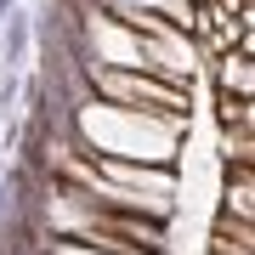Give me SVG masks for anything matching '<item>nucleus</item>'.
Listing matches in <instances>:
<instances>
[{
	"label": "nucleus",
	"instance_id": "1",
	"mask_svg": "<svg viewBox=\"0 0 255 255\" xmlns=\"http://www.w3.org/2000/svg\"><path fill=\"white\" fill-rule=\"evenodd\" d=\"M0 28H6V40H0V63H6V68H23L28 63V46H34V17H28V11H6Z\"/></svg>",
	"mask_w": 255,
	"mask_h": 255
},
{
	"label": "nucleus",
	"instance_id": "2",
	"mask_svg": "<svg viewBox=\"0 0 255 255\" xmlns=\"http://www.w3.org/2000/svg\"><path fill=\"white\" fill-rule=\"evenodd\" d=\"M11 102H17V80H11V68H6V74H0V114H6Z\"/></svg>",
	"mask_w": 255,
	"mask_h": 255
},
{
	"label": "nucleus",
	"instance_id": "3",
	"mask_svg": "<svg viewBox=\"0 0 255 255\" xmlns=\"http://www.w3.org/2000/svg\"><path fill=\"white\" fill-rule=\"evenodd\" d=\"M6 11H17V0H0V17H6Z\"/></svg>",
	"mask_w": 255,
	"mask_h": 255
}]
</instances>
